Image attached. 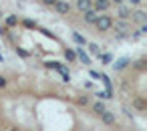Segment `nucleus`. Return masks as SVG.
<instances>
[{
	"instance_id": "7",
	"label": "nucleus",
	"mask_w": 147,
	"mask_h": 131,
	"mask_svg": "<svg viewBox=\"0 0 147 131\" xmlns=\"http://www.w3.org/2000/svg\"><path fill=\"white\" fill-rule=\"evenodd\" d=\"M89 105H91V111H93L95 115H101V113H103V111L107 109L103 101H95V103H89Z\"/></svg>"
},
{
	"instance_id": "17",
	"label": "nucleus",
	"mask_w": 147,
	"mask_h": 131,
	"mask_svg": "<svg viewBox=\"0 0 147 131\" xmlns=\"http://www.w3.org/2000/svg\"><path fill=\"white\" fill-rule=\"evenodd\" d=\"M135 69H137V71H143V69H145V59L137 61V63H135Z\"/></svg>"
},
{
	"instance_id": "18",
	"label": "nucleus",
	"mask_w": 147,
	"mask_h": 131,
	"mask_svg": "<svg viewBox=\"0 0 147 131\" xmlns=\"http://www.w3.org/2000/svg\"><path fill=\"white\" fill-rule=\"evenodd\" d=\"M89 51H91L93 55H97V57H99V47H97V45H89Z\"/></svg>"
},
{
	"instance_id": "13",
	"label": "nucleus",
	"mask_w": 147,
	"mask_h": 131,
	"mask_svg": "<svg viewBox=\"0 0 147 131\" xmlns=\"http://www.w3.org/2000/svg\"><path fill=\"white\" fill-rule=\"evenodd\" d=\"M8 34H10V28H8L6 24H0V36H4V38H6Z\"/></svg>"
},
{
	"instance_id": "12",
	"label": "nucleus",
	"mask_w": 147,
	"mask_h": 131,
	"mask_svg": "<svg viewBox=\"0 0 147 131\" xmlns=\"http://www.w3.org/2000/svg\"><path fill=\"white\" fill-rule=\"evenodd\" d=\"M73 38H75L79 45H87V38H85V36H81L79 32H73Z\"/></svg>"
},
{
	"instance_id": "9",
	"label": "nucleus",
	"mask_w": 147,
	"mask_h": 131,
	"mask_svg": "<svg viewBox=\"0 0 147 131\" xmlns=\"http://www.w3.org/2000/svg\"><path fill=\"white\" fill-rule=\"evenodd\" d=\"M129 63H131L129 59H121V61H117V63L113 65V69H115V71H123V69H125V67H127Z\"/></svg>"
},
{
	"instance_id": "14",
	"label": "nucleus",
	"mask_w": 147,
	"mask_h": 131,
	"mask_svg": "<svg viewBox=\"0 0 147 131\" xmlns=\"http://www.w3.org/2000/svg\"><path fill=\"white\" fill-rule=\"evenodd\" d=\"M14 51H16V55H20L22 59H28V57H30V53H26V51H24V49H20V47H16Z\"/></svg>"
},
{
	"instance_id": "8",
	"label": "nucleus",
	"mask_w": 147,
	"mask_h": 131,
	"mask_svg": "<svg viewBox=\"0 0 147 131\" xmlns=\"http://www.w3.org/2000/svg\"><path fill=\"white\" fill-rule=\"evenodd\" d=\"M75 55H77V59H81L85 65H91V61H89V57L85 55V51H83V47H79L77 51H75Z\"/></svg>"
},
{
	"instance_id": "19",
	"label": "nucleus",
	"mask_w": 147,
	"mask_h": 131,
	"mask_svg": "<svg viewBox=\"0 0 147 131\" xmlns=\"http://www.w3.org/2000/svg\"><path fill=\"white\" fill-rule=\"evenodd\" d=\"M6 131H20V129H18V127H14V125H12V127H8V129H6Z\"/></svg>"
},
{
	"instance_id": "15",
	"label": "nucleus",
	"mask_w": 147,
	"mask_h": 131,
	"mask_svg": "<svg viewBox=\"0 0 147 131\" xmlns=\"http://www.w3.org/2000/svg\"><path fill=\"white\" fill-rule=\"evenodd\" d=\"M133 105H135V107H137L139 111H145V103H143L141 99H137V101H133Z\"/></svg>"
},
{
	"instance_id": "1",
	"label": "nucleus",
	"mask_w": 147,
	"mask_h": 131,
	"mask_svg": "<svg viewBox=\"0 0 147 131\" xmlns=\"http://www.w3.org/2000/svg\"><path fill=\"white\" fill-rule=\"evenodd\" d=\"M113 16L111 14H99V18H97V22H95V28L99 30V32H107V30H111L113 28Z\"/></svg>"
},
{
	"instance_id": "11",
	"label": "nucleus",
	"mask_w": 147,
	"mask_h": 131,
	"mask_svg": "<svg viewBox=\"0 0 147 131\" xmlns=\"http://www.w3.org/2000/svg\"><path fill=\"white\" fill-rule=\"evenodd\" d=\"M77 103H79L81 107H87V105L91 103V99H89V95H81V97L77 99Z\"/></svg>"
},
{
	"instance_id": "5",
	"label": "nucleus",
	"mask_w": 147,
	"mask_h": 131,
	"mask_svg": "<svg viewBox=\"0 0 147 131\" xmlns=\"http://www.w3.org/2000/svg\"><path fill=\"white\" fill-rule=\"evenodd\" d=\"M97 18H99V14H97L93 8H89V10H85V12H83V20H85V24H95V22H97Z\"/></svg>"
},
{
	"instance_id": "3",
	"label": "nucleus",
	"mask_w": 147,
	"mask_h": 131,
	"mask_svg": "<svg viewBox=\"0 0 147 131\" xmlns=\"http://www.w3.org/2000/svg\"><path fill=\"white\" fill-rule=\"evenodd\" d=\"M55 10L61 16H67L71 12V2H69V0H57V2H55Z\"/></svg>"
},
{
	"instance_id": "20",
	"label": "nucleus",
	"mask_w": 147,
	"mask_h": 131,
	"mask_svg": "<svg viewBox=\"0 0 147 131\" xmlns=\"http://www.w3.org/2000/svg\"><path fill=\"white\" fill-rule=\"evenodd\" d=\"M0 61H2V57H0Z\"/></svg>"
},
{
	"instance_id": "16",
	"label": "nucleus",
	"mask_w": 147,
	"mask_h": 131,
	"mask_svg": "<svg viewBox=\"0 0 147 131\" xmlns=\"http://www.w3.org/2000/svg\"><path fill=\"white\" fill-rule=\"evenodd\" d=\"M8 87V79L4 75H0V89H6Z\"/></svg>"
},
{
	"instance_id": "4",
	"label": "nucleus",
	"mask_w": 147,
	"mask_h": 131,
	"mask_svg": "<svg viewBox=\"0 0 147 131\" xmlns=\"http://www.w3.org/2000/svg\"><path fill=\"white\" fill-rule=\"evenodd\" d=\"M99 117H101V123H103V125H115V121H117L115 113H113V111H109V109H105Z\"/></svg>"
},
{
	"instance_id": "6",
	"label": "nucleus",
	"mask_w": 147,
	"mask_h": 131,
	"mask_svg": "<svg viewBox=\"0 0 147 131\" xmlns=\"http://www.w3.org/2000/svg\"><path fill=\"white\" fill-rule=\"evenodd\" d=\"M4 24H6L8 28H16V26L20 24V18H18L16 14H8V16H6V20H4Z\"/></svg>"
},
{
	"instance_id": "2",
	"label": "nucleus",
	"mask_w": 147,
	"mask_h": 131,
	"mask_svg": "<svg viewBox=\"0 0 147 131\" xmlns=\"http://www.w3.org/2000/svg\"><path fill=\"white\" fill-rule=\"evenodd\" d=\"M111 8V0H93V10L97 14H105Z\"/></svg>"
},
{
	"instance_id": "10",
	"label": "nucleus",
	"mask_w": 147,
	"mask_h": 131,
	"mask_svg": "<svg viewBox=\"0 0 147 131\" xmlns=\"http://www.w3.org/2000/svg\"><path fill=\"white\" fill-rule=\"evenodd\" d=\"M65 59H67L69 63H75V61H77V55H75V51H73V49H65Z\"/></svg>"
}]
</instances>
